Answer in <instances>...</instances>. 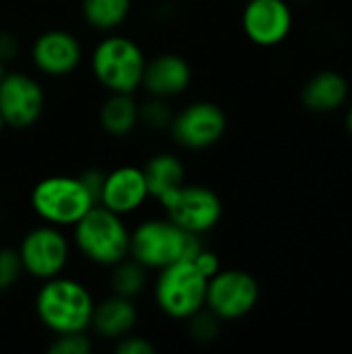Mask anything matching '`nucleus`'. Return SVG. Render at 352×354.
<instances>
[{"label":"nucleus","mask_w":352,"mask_h":354,"mask_svg":"<svg viewBox=\"0 0 352 354\" xmlns=\"http://www.w3.org/2000/svg\"><path fill=\"white\" fill-rule=\"evenodd\" d=\"M33 305L39 324L58 336L68 332H89L95 301L85 284L60 274L41 282Z\"/></svg>","instance_id":"f257e3e1"},{"label":"nucleus","mask_w":352,"mask_h":354,"mask_svg":"<svg viewBox=\"0 0 352 354\" xmlns=\"http://www.w3.org/2000/svg\"><path fill=\"white\" fill-rule=\"evenodd\" d=\"M203 247L201 236L185 232L168 218H151L131 230L129 257L145 266L149 272H158L176 261L193 259Z\"/></svg>","instance_id":"f03ea898"},{"label":"nucleus","mask_w":352,"mask_h":354,"mask_svg":"<svg viewBox=\"0 0 352 354\" xmlns=\"http://www.w3.org/2000/svg\"><path fill=\"white\" fill-rule=\"evenodd\" d=\"M73 243L87 261L112 268L129 257L131 230L122 216L98 203L73 226Z\"/></svg>","instance_id":"7ed1b4c3"},{"label":"nucleus","mask_w":352,"mask_h":354,"mask_svg":"<svg viewBox=\"0 0 352 354\" xmlns=\"http://www.w3.org/2000/svg\"><path fill=\"white\" fill-rule=\"evenodd\" d=\"M145 62L141 46L118 33L98 41L89 58L91 75L108 93H135L141 87Z\"/></svg>","instance_id":"20e7f679"},{"label":"nucleus","mask_w":352,"mask_h":354,"mask_svg":"<svg viewBox=\"0 0 352 354\" xmlns=\"http://www.w3.org/2000/svg\"><path fill=\"white\" fill-rule=\"evenodd\" d=\"M31 209L44 224L73 228L95 203L79 176L52 174L35 183L29 197Z\"/></svg>","instance_id":"39448f33"},{"label":"nucleus","mask_w":352,"mask_h":354,"mask_svg":"<svg viewBox=\"0 0 352 354\" xmlns=\"http://www.w3.org/2000/svg\"><path fill=\"white\" fill-rule=\"evenodd\" d=\"M205 290L207 278L191 259H185L158 270L154 299L166 317L187 322L205 307Z\"/></svg>","instance_id":"423d86ee"},{"label":"nucleus","mask_w":352,"mask_h":354,"mask_svg":"<svg viewBox=\"0 0 352 354\" xmlns=\"http://www.w3.org/2000/svg\"><path fill=\"white\" fill-rule=\"evenodd\" d=\"M166 218L174 222L185 232L203 236L205 232L214 230L222 220V199L220 195L203 185H183L162 201H158Z\"/></svg>","instance_id":"0eeeda50"},{"label":"nucleus","mask_w":352,"mask_h":354,"mask_svg":"<svg viewBox=\"0 0 352 354\" xmlns=\"http://www.w3.org/2000/svg\"><path fill=\"white\" fill-rule=\"evenodd\" d=\"M23 274L39 282L60 276L71 259V243L62 228L41 224L31 228L19 243Z\"/></svg>","instance_id":"6e6552de"},{"label":"nucleus","mask_w":352,"mask_h":354,"mask_svg":"<svg viewBox=\"0 0 352 354\" xmlns=\"http://www.w3.org/2000/svg\"><path fill=\"white\" fill-rule=\"evenodd\" d=\"M259 301L257 280L243 270H218L207 280L205 309L222 322L247 317Z\"/></svg>","instance_id":"1a4fd4ad"},{"label":"nucleus","mask_w":352,"mask_h":354,"mask_svg":"<svg viewBox=\"0 0 352 354\" xmlns=\"http://www.w3.org/2000/svg\"><path fill=\"white\" fill-rule=\"evenodd\" d=\"M228 127V118L224 110L207 100L191 102L183 110L174 112L170 122V135L176 145L199 151L216 145Z\"/></svg>","instance_id":"9d476101"},{"label":"nucleus","mask_w":352,"mask_h":354,"mask_svg":"<svg viewBox=\"0 0 352 354\" xmlns=\"http://www.w3.org/2000/svg\"><path fill=\"white\" fill-rule=\"evenodd\" d=\"M46 108V93L39 81L21 71H6L0 81V114L10 129L33 127Z\"/></svg>","instance_id":"9b49d317"},{"label":"nucleus","mask_w":352,"mask_h":354,"mask_svg":"<svg viewBox=\"0 0 352 354\" xmlns=\"http://www.w3.org/2000/svg\"><path fill=\"white\" fill-rule=\"evenodd\" d=\"M243 31L261 48L282 44L293 29V10L286 0H249L243 8Z\"/></svg>","instance_id":"f8f14e48"},{"label":"nucleus","mask_w":352,"mask_h":354,"mask_svg":"<svg viewBox=\"0 0 352 354\" xmlns=\"http://www.w3.org/2000/svg\"><path fill=\"white\" fill-rule=\"evenodd\" d=\"M83 48L75 33L64 29H48L39 33L31 46V62L46 77H66L79 68Z\"/></svg>","instance_id":"ddd939ff"},{"label":"nucleus","mask_w":352,"mask_h":354,"mask_svg":"<svg viewBox=\"0 0 352 354\" xmlns=\"http://www.w3.org/2000/svg\"><path fill=\"white\" fill-rule=\"evenodd\" d=\"M147 199H149V191H147L143 168L127 164L104 174L98 203L104 205L106 209L118 216H129L137 212Z\"/></svg>","instance_id":"4468645a"},{"label":"nucleus","mask_w":352,"mask_h":354,"mask_svg":"<svg viewBox=\"0 0 352 354\" xmlns=\"http://www.w3.org/2000/svg\"><path fill=\"white\" fill-rule=\"evenodd\" d=\"M193 79L189 60L174 52H164L145 62L141 87L149 97L172 100L187 91Z\"/></svg>","instance_id":"2eb2a0df"},{"label":"nucleus","mask_w":352,"mask_h":354,"mask_svg":"<svg viewBox=\"0 0 352 354\" xmlns=\"http://www.w3.org/2000/svg\"><path fill=\"white\" fill-rule=\"evenodd\" d=\"M139 322V309L135 299H127L120 295H110L104 301L93 305L89 330L104 340H120L131 334Z\"/></svg>","instance_id":"dca6fc26"},{"label":"nucleus","mask_w":352,"mask_h":354,"mask_svg":"<svg viewBox=\"0 0 352 354\" xmlns=\"http://www.w3.org/2000/svg\"><path fill=\"white\" fill-rule=\"evenodd\" d=\"M349 97V81L336 71H322L313 75L301 91V102L311 112H334Z\"/></svg>","instance_id":"f3484780"},{"label":"nucleus","mask_w":352,"mask_h":354,"mask_svg":"<svg viewBox=\"0 0 352 354\" xmlns=\"http://www.w3.org/2000/svg\"><path fill=\"white\" fill-rule=\"evenodd\" d=\"M143 174L149 197H154L156 201H162L166 195H170L187 183L183 160L168 151L156 153L151 160H147V164L143 166Z\"/></svg>","instance_id":"a211bd4d"},{"label":"nucleus","mask_w":352,"mask_h":354,"mask_svg":"<svg viewBox=\"0 0 352 354\" xmlns=\"http://www.w3.org/2000/svg\"><path fill=\"white\" fill-rule=\"evenodd\" d=\"M98 118L106 135L127 137L139 127V102L133 93H108Z\"/></svg>","instance_id":"6ab92c4d"},{"label":"nucleus","mask_w":352,"mask_h":354,"mask_svg":"<svg viewBox=\"0 0 352 354\" xmlns=\"http://www.w3.org/2000/svg\"><path fill=\"white\" fill-rule=\"evenodd\" d=\"M133 0H81V15L85 23L104 33L118 29L131 15Z\"/></svg>","instance_id":"aec40b11"},{"label":"nucleus","mask_w":352,"mask_h":354,"mask_svg":"<svg viewBox=\"0 0 352 354\" xmlns=\"http://www.w3.org/2000/svg\"><path fill=\"white\" fill-rule=\"evenodd\" d=\"M147 274L149 270L145 266H141L133 257H124L110 268V288L114 295L137 299L147 288Z\"/></svg>","instance_id":"412c9836"},{"label":"nucleus","mask_w":352,"mask_h":354,"mask_svg":"<svg viewBox=\"0 0 352 354\" xmlns=\"http://www.w3.org/2000/svg\"><path fill=\"white\" fill-rule=\"evenodd\" d=\"M174 118V110L170 108L168 100L162 97H149L147 102L139 104V124H145L154 131L170 129V122Z\"/></svg>","instance_id":"4be33fe9"},{"label":"nucleus","mask_w":352,"mask_h":354,"mask_svg":"<svg viewBox=\"0 0 352 354\" xmlns=\"http://www.w3.org/2000/svg\"><path fill=\"white\" fill-rule=\"evenodd\" d=\"M189 322V334L197 344H210L218 338L220 334V324L222 319H218L210 309H201L197 311L193 317L187 319Z\"/></svg>","instance_id":"5701e85b"},{"label":"nucleus","mask_w":352,"mask_h":354,"mask_svg":"<svg viewBox=\"0 0 352 354\" xmlns=\"http://www.w3.org/2000/svg\"><path fill=\"white\" fill-rule=\"evenodd\" d=\"M93 351L91 338L87 332H68V334H58L48 346L50 354H89Z\"/></svg>","instance_id":"b1692460"},{"label":"nucleus","mask_w":352,"mask_h":354,"mask_svg":"<svg viewBox=\"0 0 352 354\" xmlns=\"http://www.w3.org/2000/svg\"><path fill=\"white\" fill-rule=\"evenodd\" d=\"M23 276V266L17 249L0 247V292L10 290Z\"/></svg>","instance_id":"393cba45"},{"label":"nucleus","mask_w":352,"mask_h":354,"mask_svg":"<svg viewBox=\"0 0 352 354\" xmlns=\"http://www.w3.org/2000/svg\"><path fill=\"white\" fill-rule=\"evenodd\" d=\"M114 351L116 354H156V346L145 336H137L131 332L120 340H116Z\"/></svg>","instance_id":"a878e982"},{"label":"nucleus","mask_w":352,"mask_h":354,"mask_svg":"<svg viewBox=\"0 0 352 354\" xmlns=\"http://www.w3.org/2000/svg\"><path fill=\"white\" fill-rule=\"evenodd\" d=\"M191 261L197 266V270H199L207 280H210V278L220 270V259H218V255H216L214 251L205 249V247H203V249H201V251H199Z\"/></svg>","instance_id":"bb28decb"},{"label":"nucleus","mask_w":352,"mask_h":354,"mask_svg":"<svg viewBox=\"0 0 352 354\" xmlns=\"http://www.w3.org/2000/svg\"><path fill=\"white\" fill-rule=\"evenodd\" d=\"M104 170H100V168H87V170H83L81 174H79V178L83 180V185L87 187V191L91 193V197L95 199V203H98V199H100V191H102V183H104Z\"/></svg>","instance_id":"cd10ccee"},{"label":"nucleus","mask_w":352,"mask_h":354,"mask_svg":"<svg viewBox=\"0 0 352 354\" xmlns=\"http://www.w3.org/2000/svg\"><path fill=\"white\" fill-rule=\"evenodd\" d=\"M19 50H21V46H19L17 35H12L10 31H0V60L4 64H8L10 60H15Z\"/></svg>","instance_id":"c85d7f7f"},{"label":"nucleus","mask_w":352,"mask_h":354,"mask_svg":"<svg viewBox=\"0 0 352 354\" xmlns=\"http://www.w3.org/2000/svg\"><path fill=\"white\" fill-rule=\"evenodd\" d=\"M346 129H349V133H351L352 137V106L351 110H349V114H346Z\"/></svg>","instance_id":"c756f323"},{"label":"nucleus","mask_w":352,"mask_h":354,"mask_svg":"<svg viewBox=\"0 0 352 354\" xmlns=\"http://www.w3.org/2000/svg\"><path fill=\"white\" fill-rule=\"evenodd\" d=\"M4 75H6V64L0 60V81H2V77H4Z\"/></svg>","instance_id":"7c9ffc66"},{"label":"nucleus","mask_w":352,"mask_h":354,"mask_svg":"<svg viewBox=\"0 0 352 354\" xmlns=\"http://www.w3.org/2000/svg\"><path fill=\"white\" fill-rule=\"evenodd\" d=\"M4 127H6V124H4V118H2V114H0V131H2Z\"/></svg>","instance_id":"2f4dec72"}]
</instances>
